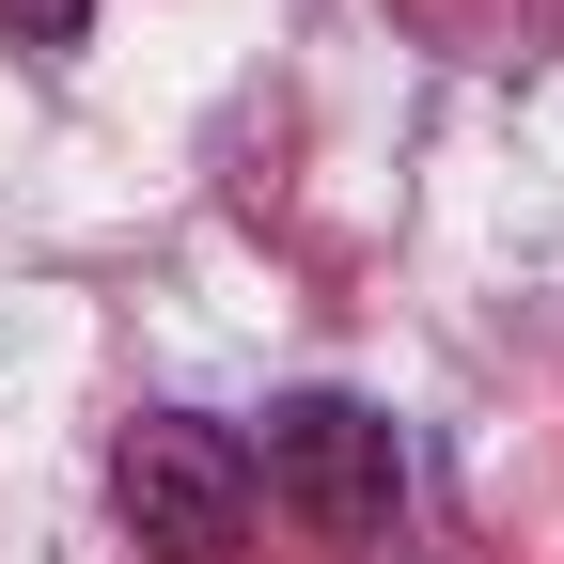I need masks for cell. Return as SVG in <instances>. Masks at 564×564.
Returning a JSON list of instances; mask_svg holds the SVG:
<instances>
[{
	"label": "cell",
	"instance_id": "1",
	"mask_svg": "<svg viewBox=\"0 0 564 564\" xmlns=\"http://www.w3.org/2000/svg\"><path fill=\"white\" fill-rule=\"evenodd\" d=\"M236 455H251V502H282L314 549H361V533H392V502H408V455H392V423H377L361 392H282L267 440H236Z\"/></svg>",
	"mask_w": 564,
	"mask_h": 564
},
{
	"label": "cell",
	"instance_id": "2",
	"mask_svg": "<svg viewBox=\"0 0 564 564\" xmlns=\"http://www.w3.org/2000/svg\"><path fill=\"white\" fill-rule=\"evenodd\" d=\"M110 502L158 564H236L251 549V455L236 423H188V408H141L110 440Z\"/></svg>",
	"mask_w": 564,
	"mask_h": 564
},
{
	"label": "cell",
	"instance_id": "3",
	"mask_svg": "<svg viewBox=\"0 0 564 564\" xmlns=\"http://www.w3.org/2000/svg\"><path fill=\"white\" fill-rule=\"evenodd\" d=\"M79 17H95V0H0V32H17V47H79Z\"/></svg>",
	"mask_w": 564,
	"mask_h": 564
}]
</instances>
